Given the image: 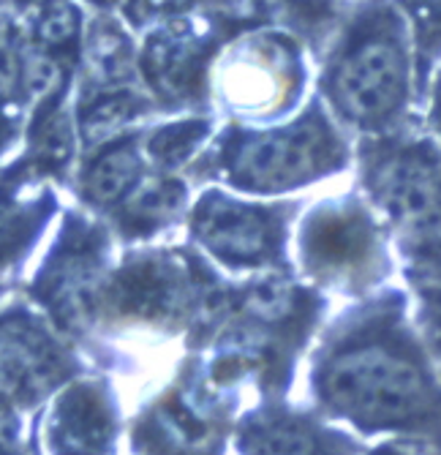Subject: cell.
Here are the masks:
<instances>
[{"mask_svg": "<svg viewBox=\"0 0 441 455\" xmlns=\"http://www.w3.org/2000/svg\"><path fill=\"white\" fill-rule=\"evenodd\" d=\"M308 393L327 420L441 455V377L417 333L409 292L382 286L354 300L311 352Z\"/></svg>", "mask_w": 441, "mask_h": 455, "instance_id": "cell-1", "label": "cell"}, {"mask_svg": "<svg viewBox=\"0 0 441 455\" xmlns=\"http://www.w3.org/2000/svg\"><path fill=\"white\" fill-rule=\"evenodd\" d=\"M420 93L414 36L392 0H357L325 47L319 99L354 137H387L414 126Z\"/></svg>", "mask_w": 441, "mask_h": 455, "instance_id": "cell-2", "label": "cell"}, {"mask_svg": "<svg viewBox=\"0 0 441 455\" xmlns=\"http://www.w3.org/2000/svg\"><path fill=\"white\" fill-rule=\"evenodd\" d=\"M325 311L327 295L295 270L259 273L240 286H226L213 327L218 352L208 374L229 390L251 382L264 398H284Z\"/></svg>", "mask_w": 441, "mask_h": 455, "instance_id": "cell-3", "label": "cell"}, {"mask_svg": "<svg viewBox=\"0 0 441 455\" xmlns=\"http://www.w3.org/2000/svg\"><path fill=\"white\" fill-rule=\"evenodd\" d=\"M354 164V142L322 99L275 123H229L202 170L237 194L275 199L335 178Z\"/></svg>", "mask_w": 441, "mask_h": 455, "instance_id": "cell-4", "label": "cell"}, {"mask_svg": "<svg viewBox=\"0 0 441 455\" xmlns=\"http://www.w3.org/2000/svg\"><path fill=\"white\" fill-rule=\"evenodd\" d=\"M357 188L374 204L404 278H441V150L417 126L354 140Z\"/></svg>", "mask_w": 441, "mask_h": 455, "instance_id": "cell-5", "label": "cell"}, {"mask_svg": "<svg viewBox=\"0 0 441 455\" xmlns=\"http://www.w3.org/2000/svg\"><path fill=\"white\" fill-rule=\"evenodd\" d=\"M292 243L300 278L325 295L359 300L379 292L392 275V243L359 188L305 204Z\"/></svg>", "mask_w": 441, "mask_h": 455, "instance_id": "cell-6", "label": "cell"}, {"mask_svg": "<svg viewBox=\"0 0 441 455\" xmlns=\"http://www.w3.org/2000/svg\"><path fill=\"white\" fill-rule=\"evenodd\" d=\"M305 208L300 199H246L210 188L191 208V235L218 265L237 273H284Z\"/></svg>", "mask_w": 441, "mask_h": 455, "instance_id": "cell-7", "label": "cell"}, {"mask_svg": "<svg viewBox=\"0 0 441 455\" xmlns=\"http://www.w3.org/2000/svg\"><path fill=\"white\" fill-rule=\"evenodd\" d=\"M308 85L305 44L275 25L234 36L213 66V91L229 115L275 123L297 112Z\"/></svg>", "mask_w": 441, "mask_h": 455, "instance_id": "cell-8", "label": "cell"}, {"mask_svg": "<svg viewBox=\"0 0 441 455\" xmlns=\"http://www.w3.org/2000/svg\"><path fill=\"white\" fill-rule=\"evenodd\" d=\"M224 38L221 28L199 9L150 28L137 52V68L155 101L167 107H191L202 101Z\"/></svg>", "mask_w": 441, "mask_h": 455, "instance_id": "cell-9", "label": "cell"}, {"mask_svg": "<svg viewBox=\"0 0 441 455\" xmlns=\"http://www.w3.org/2000/svg\"><path fill=\"white\" fill-rule=\"evenodd\" d=\"M232 390L218 385L202 365L172 387L145 420L150 455H221L232 426Z\"/></svg>", "mask_w": 441, "mask_h": 455, "instance_id": "cell-10", "label": "cell"}, {"mask_svg": "<svg viewBox=\"0 0 441 455\" xmlns=\"http://www.w3.org/2000/svg\"><path fill=\"white\" fill-rule=\"evenodd\" d=\"M240 455H366V447L338 431L325 415L264 398L237 426Z\"/></svg>", "mask_w": 441, "mask_h": 455, "instance_id": "cell-11", "label": "cell"}, {"mask_svg": "<svg viewBox=\"0 0 441 455\" xmlns=\"http://www.w3.org/2000/svg\"><path fill=\"white\" fill-rule=\"evenodd\" d=\"M188 199V186L172 172L142 178L123 199V224L131 235H150L180 216Z\"/></svg>", "mask_w": 441, "mask_h": 455, "instance_id": "cell-12", "label": "cell"}, {"mask_svg": "<svg viewBox=\"0 0 441 455\" xmlns=\"http://www.w3.org/2000/svg\"><path fill=\"white\" fill-rule=\"evenodd\" d=\"M142 153L137 140H120L96 158L88 175V196L96 204L126 199L142 180Z\"/></svg>", "mask_w": 441, "mask_h": 455, "instance_id": "cell-13", "label": "cell"}, {"mask_svg": "<svg viewBox=\"0 0 441 455\" xmlns=\"http://www.w3.org/2000/svg\"><path fill=\"white\" fill-rule=\"evenodd\" d=\"M210 134H213L210 117H202V115L183 117V120H175L161 129H155L145 140V153L161 172H177L180 167H185L188 161L199 156V150L205 148Z\"/></svg>", "mask_w": 441, "mask_h": 455, "instance_id": "cell-14", "label": "cell"}, {"mask_svg": "<svg viewBox=\"0 0 441 455\" xmlns=\"http://www.w3.org/2000/svg\"><path fill=\"white\" fill-rule=\"evenodd\" d=\"M58 442L66 455H101L109 442V415L93 395H74L66 401L58 420Z\"/></svg>", "mask_w": 441, "mask_h": 455, "instance_id": "cell-15", "label": "cell"}, {"mask_svg": "<svg viewBox=\"0 0 441 455\" xmlns=\"http://www.w3.org/2000/svg\"><path fill=\"white\" fill-rule=\"evenodd\" d=\"M275 12L287 30L316 52L327 47L343 17L338 0H275Z\"/></svg>", "mask_w": 441, "mask_h": 455, "instance_id": "cell-16", "label": "cell"}, {"mask_svg": "<svg viewBox=\"0 0 441 455\" xmlns=\"http://www.w3.org/2000/svg\"><path fill=\"white\" fill-rule=\"evenodd\" d=\"M392 4L412 28L420 93H425L428 79L441 58V0H392Z\"/></svg>", "mask_w": 441, "mask_h": 455, "instance_id": "cell-17", "label": "cell"}, {"mask_svg": "<svg viewBox=\"0 0 441 455\" xmlns=\"http://www.w3.org/2000/svg\"><path fill=\"white\" fill-rule=\"evenodd\" d=\"M88 66L91 74L101 85H120L129 76L139 74L137 68V52L126 33L114 25H101L93 30L91 47H88Z\"/></svg>", "mask_w": 441, "mask_h": 455, "instance_id": "cell-18", "label": "cell"}, {"mask_svg": "<svg viewBox=\"0 0 441 455\" xmlns=\"http://www.w3.org/2000/svg\"><path fill=\"white\" fill-rule=\"evenodd\" d=\"M150 109V101L131 91V88H106L101 91L93 104L83 115V132L88 140H101L123 129L129 120L145 115Z\"/></svg>", "mask_w": 441, "mask_h": 455, "instance_id": "cell-19", "label": "cell"}, {"mask_svg": "<svg viewBox=\"0 0 441 455\" xmlns=\"http://www.w3.org/2000/svg\"><path fill=\"white\" fill-rule=\"evenodd\" d=\"M196 9L218 25L224 36L270 28L278 20L275 0H196Z\"/></svg>", "mask_w": 441, "mask_h": 455, "instance_id": "cell-20", "label": "cell"}, {"mask_svg": "<svg viewBox=\"0 0 441 455\" xmlns=\"http://www.w3.org/2000/svg\"><path fill=\"white\" fill-rule=\"evenodd\" d=\"M414 298V324L428 349V357L441 377V278H406Z\"/></svg>", "mask_w": 441, "mask_h": 455, "instance_id": "cell-21", "label": "cell"}, {"mask_svg": "<svg viewBox=\"0 0 441 455\" xmlns=\"http://www.w3.org/2000/svg\"><path fill=\"white\" fill-rule=\"evenodd\" d=\"M66 82V71L55 52L33 47L20 58V85L30 99H50Z\"/></svg>", "mask_w": 441, "mask_h": 455, "instance_id": "cell-22", "label": "cell"}, {"mask_svg": "<svg viewBox=\"0 0 441 455\" xmlns=\"http://www.w3.org/2000/svg\"><path fill=\"white\" fill-rule=\"evenodd\" d=\"M79 36V12L68 0H52L35 20V41L42 50H50L58 55V50L68 47Z\"/></svg>", "mask_w": 441, "mask_h": 455, "instance_id": "cell-23", "label": "cell"}, {"mask_svg": "<svg viewBox=\"0 0 441 455\" xmlns=\"http://www.w3.org/2000/svg\"><path fill=\"white\" fill-rule=\"evenodd\" d=\"M196 12V0H126L123 14L134 28L150 30Z\"/></svg>", "mask_w": 441, "mask_h": 455, "instance_id": "cell-24", "label": "cell"}, {"mask_svg": "<svg viewBox=\"0 0 441 455\" xmlns=\"http://www.w3.org/2000/svg\"><path fill=\"white\" fill-rule=\"evenodd\" d=\"M425 96H428V134L436 140L438 150H441V66L433 68L430 79H428V88H425Z\"/></svg>", "mask_w": 441, "mask_h": 455, "instance_id": "cell-25", "label": "cell"}, {"mask_svg": "<svg viewBox=\"0 0 441 455\" xmlns=\"http://www.w3.org/2000/svg\"><path fill=\"white\" fill-rule=\"evenodd\" d=\"M14 33H17L14 17L4 4H0V63L17 60V55H14Z\"/></svg>", "mask_w": 441, "mask_h": 455, "instance_id": "cell-26", "label": "cell"}, {"mask_svg": "<svg viewBox=\"0 0 441 455\" xmlns=\"http://www.w3.org/2000/svg\"><path fill=\"white\" fill-rule=\"evenodd\" d=\"M366 455H414L406 444L400 442H392V439H382L376 447L366 450Z\"/></svg>", "mask_w": 441, "mask_h": 455, "instance_id": "cell-27", "label": "cell"}, {"mask_svg": "<svg viewBox=\"0 0 441 455\" xmlns=\"http://www.w3.org/2000/svg\"><path fill=\"white\" fill-rule=\"evenodd\" d=\"M88 4H93L96 9H114V6H123L126 0H88Z\"/></svg>", "mask_w": 441, "mask_h": 455, "instance_id": "cell-28", "label": "cell"}, {"mask_svg": "<svg viewBox=\"0 0 441 455\" xmlns=\"http://www.w3.org/2000/svg\"><path fill=\"white\" fill-rule=\"evenodd\" d=\"M22 4L28 6V9H35V12H42L47 4H52V0H22Z\"/></svg>", "mask_w": 441, "mask_h": 455, "instance_id": "cell-29", "label": "cell"}]
</instances>
